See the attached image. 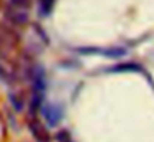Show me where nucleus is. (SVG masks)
Wrapping results in <instances>:
<instances>
[{
  "mask_svg": "<svg viewBox=\"0 0 154 142\" xmlns=\"http://www.w3.org/2000/svg\"><path fill=\"white\" fill-rule=\"evenodd\" d=\"M5 17L14 25H25L30 17V3L28 0H10L5 10Z\"/></svg>",
  "mask_w": 154,
  "mask_h": 142,
  "instance_id": "f257e3e1",
  "label": "nucleus"
},
{
  "mask_svg": "<svg viewBox=\"0 0 154 142\" xmlns=\"http://www.w3.org/2000/svg\"><path fill=\"white\" fill-rule=\"evenodd\" d=\"M33 76V91H32V109L37 111L42 107L43 104V94H45V76H43V69L40 66L32 71Z\"/></svg>",
  "mask_w": 154,
  "mask_h": 142,
  "instance_id": "f03ea898",
  "label": "nucleus"
},
{
  "mask_svg": "<svg viewBox=\"0 0 154 142\" xmlns=\"http://www.w3.org/2000/svg\"><path fill=\"white\" fill-rule=\"evenodd\" d=\"M40 109H42L45 121L50 125H57L63 119V107L60 104H57V102H43Z\"/></svg>",
  "mask_w": 154,
  "mask_h": 142,
  "instance_id": "7ed1b4c3",
  "label": "nucleus"
},
{
  "mask_svg": "<svg viewBox=\"0 0 154 142\" xmlns=\"http://www.w3.org/2000/svg\"><path fill=\"white\" fill-rule=\"evenodd\" d=\"M78 51L85 53V55H101L109 56V58H118V56H123L126 53L123 48H81Z\"/></svg>",
  "mask_w": 154,
  "mask_h": 142,
  "instance_id": "20e7f679",
  "label": "nucleus"
},
{
  "mask_svg": "<svg viewBox=\"0 0 154 142\" xmlns=\"http://www.w3.org/2000/svg\"><path fill=\"white\" fill-rule=\"evenodd\" d=\"M30 131H32V134L35 135V139H37L38 142H48L50 140V135H48L47 129H45L42 124H38L37 121H30Z\"/></svg>",
  "mask_w": 154,
  "mask_h": 142,
  "instance_id": "39448f33",
  "label": "nucleus"
},
{
  "mask_svg": "<svg viewBox=\"0 0 154 142\" xmlns=\"http://www.w3.org/2000/svg\"><path fill=\"white\" fill-rule=\"evenodd\" d=\"M0 76H2V79H5V81H8V83H14L15 76H17L14 66L8 61H5V59H0Z\"/></svg>",
  "mask_w": 154,
  "mask_h": 142,
  "instance_id": "423d86ee",
  "label": "nucleus"
},
{
  "mask_svg": "<svg viewBox=\"0 0 154 142\" xmlns=\"http://www.w3.org/2000/svg\"><path fill=\"white\" fill-rule=\"evenodd\" d=\"M53 7H55V0H38V12L43 17L50 15Z\"/></svg>",
  "mask_w": 154,
  "mask_h": 142,
  "instance_id": "0eeeda50",
  "label": "nucleus"
}]
</instances>
